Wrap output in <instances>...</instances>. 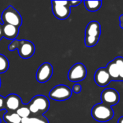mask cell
<instances>
[{
	"instance_id": "obj_1",
	"label": "cell",
	"mask_w": 123,
	"mask_h": 123,
	"mask_svg": "<svg viewBox=\"0 0 123 123\" xmlns=\"http://www.w3.org/2000/svg\"><path fill=\"white\" fill-rule=\"evenodd\" d=\"M8 49L10 51L17 50L19 55L23 59L30 58L35 52L34 43L27 40H14L9 43Z\"/></svg>"
},
{
	"instance_id": "obj_2",
	"label": "cell",
	"mask_w": 123,
	"mask_h": 123,
	"mask_svg": "<svg viewBox=\"0 0 123 123\" xmlns=\"http://www.w3.org/2000/svg\"><path fill=\"white\" fill-rule=\"evenodd\" d=\"M101 25L97 21H91L86 27L85 30V45L87 48L95 46L100 38Z\"/></svg>"
},
{
	"instance_id": "obj_3",
	"label": "cell",
	"mask_w": 123,
	"mask_h": 123,
	"mask_svg": "<svg viewBox=\"0 0 123 123\" xmlns=\"http://www.w3.org/2000/svg\"><path fill=\"white\" fill-rule=\"evenodd\" d=\"M32 115H43L50 108V102L44 95H36L27 104Z\"/></svg>"
},
{
	"instance_id": "obj_4",
	"label": "cell",
	"mask_w": 123,
	"mask_h": 123,
	"mask_svg": "<svg viewBox=\"0 0 123 123\" xmlns=\"http://www.w3.org/2000/svg\"><path fill=\"white\" fill-rule=\"evenodd\" d=\"M92 116L97 122L106 123L114 117V111L112 107L107 106L103 103H99L94 105L92 109Z\"/></svg>"
},
{
	"instance_id": "obj_5",
	"label": "cell",
	"mask_w": 123,
	"mask_h": 123,
	"mask_svg": "<svg viewBox=\"0 0 123 123\" xmlns=\"http://www.w3.org/2000/svg\"><path fill=\"white\" fill-rule=\"evenodd\" d=\"M112 81H123V57L118 56L110 61L106 67Z\"/></svg>"
},
{
	"instance_id": "obj_6",
	"label": "cell",
	"mask_w": 123,
	"mask_h": 123,
	"mask_svg": "<svg viewBox=\"0 0 123 123\" xmlns=\"http://www.w3.org/2000/svg\"><path fill=\"white\" fill-rule=\"evenodd\" d=\"M52 11L54 16L61 20L66 19L71 13L70 1H52Z\"/></svg>"
},
{
	"instance_id": "obj_7",
	"label": "cell",
	"mask_w": 123,
	"mask_h": 123,
	"mask_svg": "<svg viewBox=\"0 0 123 123\" xmlns=\"http://www.w3.org/2000/svg\"><path fill=\"white\" fill-rule=\"evenodd\" d=\"M1 19L3 23L9 24L17 27H19L22 23V19L17 10L12 6H9L1 14Z\"/></svg>"
},
{
	"instance_id": "obj_8",
	"label": "cell",
	"mask_w": 123,
	"mask_h": 123,
	"mask_svg": "<svg viewBox=\"0 0 123 123\" xmlns=\"http://www.w3.org/2000/svg\"><path fill=\"white\" fill-rule=\"evenodd\" d=\"M72 96L71 89L66 85L60 84L54 86L49 92V97L55 101H66Z\"/></svg>"
},
{
	"instance_id": "obj_9",
	"label": "cell",
	"mask_w": 123,
	"mask_h": 123,
	"mask_svg": "<svg viewBox=\"0 0 123 123\" xmlns=\"http://www.w3.org/2000/svg\"><path fill=\"white\" fill-rule=\"evenodd\" d=\"M86 74L87 71L85 66L81 63H77L70 68L68 79L71 82H79L86 78Z\"/></svg>"
},
{
	"instance_id": "obj_10",
	"label": "cell",
	"mask_w": 123,
	"mask_h": 123,
	"mask_svg": "<svg viewBox=\"0 0 123 123\" xmlns=\"http://www.w3.org/2000/svg\"><path fill=\"white\" fill-rule=\"evenodd\" d=\"M53 73V68L50 63L45 62L40 66L36 72V79L39 83H45L50 80Z\"/></svg>"
},
{
	"instance_id": "obj_11",
	"label": "cell",
	"mask_w": 123,
	"mask_h": 123,
	"mask_svg": "<svg viewBox=\"0 0 123 123\" xmlns=\"http://www.w3.org/2000/svg\"><path fill=\"white\" fill-rule=\"evenodd\" d=\"M101 99L102 103L112 107L120 102V94L118 92L114 89H106L102 92Z\"/></svg>"
},
{
	"instance_id": "obj_12",
	"label": "cell",
	"mask_w": 123,
	"mask_h": 123,
	"mask_svg": "<svg viewBox=\"0 0 123 123\" xmlns=\"http://www.w3.org/2000/svg\"><path fill=\"white\" fill-rule=\"evenodd\" d=\"M23 105L19 96L15 94H10L5 97V110L9 112H16Z\"/></svg>"
},
{
	"instance_id": "obj_13",
	"label": "cell",
	"mask_w": 123,
	"mask_h": 123,
	"mask_svg": "<svg viewBox=\"0 0 123 123\" xmlns=\"http://www.w3.org/2000/svg\"><path fill=\"white\" fill-rule=\"evenodd\" d=\"M94 79L95 83L100 87H105L112 81L107 68H99L97 69Z\"/></svg>"
},
{
	"instance_id": "obj_14",
	"label": "cell",
	"mask_w": 123,
	"mask_h": 123,
	"mask_svg": "<svg viewBox=\"0 0 123 123\" xmlns=\"http://www.w3.org/2000/svg\"><path fill=\"white\" fill-rule=\"evenodd\" d=\"M2 32L3 37H5L8 40H16L19 34V28L9 25V24H2Z\"/></svg>"
},
{
	"instance_id": "obj_15",
	"label": "cell",
	"mask_w": 123,
	"mask_h": 123,
	"mask_svg": "<svg viewBox=\"0 0 123 123\" xmlns=\"http://www.w3.org/2000/svg\"><path fill=\"white\" fill-rule=\"evenodd\" d=\"M21 123H49L44 115H31L27 118L22 119Z\"/></svg>"
},
{
	"instance_id": "obj_16",
	"label": "cell",
	"mask_w": 123,
	"mask_h": 123,
	"mask_svg": "<svg viewBox=\"0 0 123 123\" xmlns=\"http://www.w3.org/2000/svg\"><path fill=\"white\" fill-rule=\"evenodd\" d=\"M3 119L6 123H21L22 118L17 114V112H6L3 115Z\"/></svg>"
},
{
	"instance_id": "obj_17",
	"label": "cell",
	"mask_w": 123,
	"mask_h": 123,
	"mask_svg": "<svg viewBox=\"0 0 123 123\" xmlns=\"http://www.w3.org/2000/svg\"><path fill=\"white\" fill-rule=\"evenodd\" d=\"M84 6L86 9L92 12H97L102 7V1H84Z\"/></svg>"
},
{
	"instance_id": "obj_18",
	"label": "cell",
	"mask_w": 123,
	"mask_h": 123,
	"mask_svg": "<svg viewBox=\"0 0 123 123\" xmlns=\"http://www.w3.org/2000/svg\"><path fill=\"white\" fill-rule=\"evenodd\" d=\"M17 114L22 118H27L31 116V112L29 110V107L27 105H22L17 110Z\"/></svg>"
},
{
	"instance_id": "obj_19",
	"label": "cell",
	"mask_w": 123,
	"mask_h": 123,
	"mask_svg": "<svg viewBox=\"0 0 123 123\" xmlns=\"http://www.w3.org/2000/svg\"><path fill=\"white\" fill-rule=\"evenodd\" d=\"M9 67L8 58L3 54H0V74L5 73Z\"/></svg>"
},
{
	"instance_id": "obj_20",
	"label": "cell",
	"mask_w": 123,
	"mask_h": 123,
	"mask_svg": "<svg viewBox=\"0 0 123 123\" xmlns=\"http://www.w3.org/2000/svg\"><path fill=\"white\" fill-rule=\"evenodd\" d=\"M81 91V86L79 84H76L73 86L72 88V92H74L75 94H79Z\"/></svg>"
},
{
	"instance_id": "obj_21",
	"label": "cell",
	"mask_w": 123,
	"mask_h": 123,
	"mask_svg": "<svg viewBox=\"0 0 123 123\" xmlns=\"http://www.w3.org/2000/svg\"><path fill=\"white\" fill-rule=\"evenodd\" d=\"M5 110V97L0 95V111Z\"/></svg>"
},
{
	"instance_id": "obj_22",
	"label": "cell",
	"mask_w": 123,
	"mask_h": 123,
	"mask_svg": "<svg viewBox=\"0 0 123 123\" xmlns=\"http://www.w3.org/2000/svg\"><path fill=\"white\" fill-rule=\"evenodd\" d=\"M82 1H70L71 6H79Z\"/></svg>"
},
{
	"instance_id": "obj_23",
	"label": "cell",
	"mask_w": 123,
	"mask_h": 123,
	"mask_svg": "<svg viewBox=\"0 0 123 123\" xmlns=\"http://www.w3.org/2000/svg\"><path fill=\"white\" fill-rule=\"evenodd\" d=\"M120 26L122 29H123V14L120 17Z\"/></svg>"
},
{
	"instance_id": "obj_24",
	"label": "cell",
	"mask_w": 123,
	"mask_h": 123,
	"mask_svg": "<svg viewBox=\"0 0 123 123\" xmlns=\"http://www.w3.org/2000/svg\"><path fill=\"white\" fill-rule=\"evenodd\" d=\"M3 37V32H2V24L0 23V40Z\"/></svg>"
},
{
	"instance_id": "obj_25",
	"label": "cell",
	"mask_w": 123,
	"mask_h": 123,
	"mask_svg": "<svg viewBox=\"0 0 123 123\" xmlns=\"http://www.w3.org/2000/svg\"><path fill=\"white\" fill-rule=\"evenodd\" d=\"M118 123H123V116L118 120Z\"/></svg>"
},
{
	"instance_id": "obj_26",
	"label": "cell",
	"mask_w": 123,
	"mask_h": 123,
	"mask_svg": "<svg viewBox=\"0 0 123 123\" xmlns=\"http://www.w3.org/2000/svg\"><path fill=\"white\" fill-rule=\"evenodd\" d=\"M0 86H1V79H0Z\"/></svg>"
},
{
	"instance_id": "obj_27",
	"label": "cell",
	"mask_w": 123,
	"mask_h": 123,
	"mask_svg": "<svg viewBox=\"0 0 123 123\" xmlns=\"http://www.w3.org/2000/svg\"><path fill=\"white\" fill-rule=\"evenodd\" d=\"M1 119H0V123H1Z\"/></svg>"
}]
</instances>
